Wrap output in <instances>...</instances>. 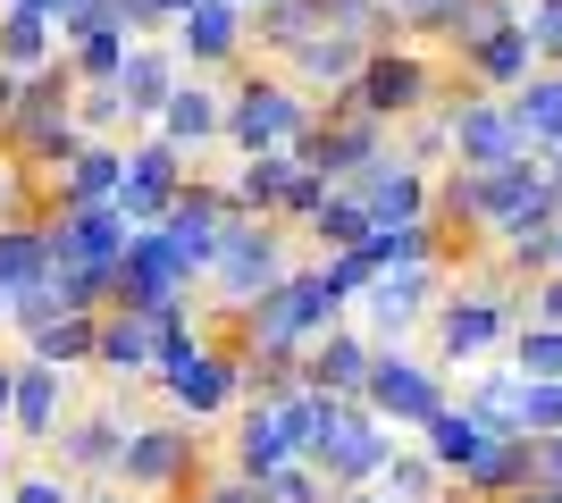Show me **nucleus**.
I'll return each mask as SVG.
<instances>
[{
    "label": "nucleus",
    "instance_id": "obj_10",
    "mask_svg": "<svg viewBox=\"0 0 562 503\" xmlns=\"http://www.w3.org/2000/svg\"><path fill=\"white\" fill-rule=\"evenodd\" d=\"M520 25H529V43H538V50H562V0H538Z\"/></svg>",
    "mask_w": 562,
    "mask_h": 503
},
{
    "label": "nucleus",
    "instance_id": "obj_2",
    "mask_svg": "<svg viewBox=\"0 0 562 503\" xmlns=\"http://www.w3.org/2000/svg\"><path fill=\"white\" fill-rule=\"evenodd\" d=\"M370 411H378V420H412V428H428V420L446 411V386L428 378L420 361H378V369H370Z\"/></svg>",
    "mask_w": 562,
    "mask_h": 503
},
{
    "label": "nucleus",
    "instance_id": "obj_12",
    "mask_svg": "<svg viewBox=\"0 0 562 503\" xmlns=\"http://www.w3.org/2000/svg\"><path fill=\"white\" fill-rule=\"evenodd\" d=\"M9 503H76V495H68V487H59V479H25L18 495H9Z\"/></svg>",
    "mask_w": 562,
    "mask_h": 503
},
{
    "label": "nucleus",
    "instance_id": "obj_3",
    "mask_svg": "<svg viewBox=\"0 0 562 503\" xmlns=\"http://www.w3.org/2000/svg\"><path fill=\"white\" fill-rule=\"evenodd\" d=\"M453 144H462V160H470V168H513L529 135H520L513 110H495V101H470L462 118H453Z\"/></svg>",
    "mask_w": 562,
    "mask_h": 503
},
{
    "label": "nucleus",
    "instance_id": "obj_11",
    "mask_svg": "<svg viewBox=\"0 0 562 503\" xmlns=\"http://www.w3.org/2000/svg\"><path fill=\"white\" fill-rule=\"evenodd\" d=\"M538 487L562 495V436H538Z\"/></svg>",
    "mask_w": 562,
    "mask_h": 503
},
{
    "label": "nucleus",
    "instance_id": "obj_6",
    "mask_svg": "<svg viewBox=\"0 0 562 503\" xmlns=\"http://www.w3.org/2000/svg\"><path fill=\"white\" fill-rule=\"evenodd\" d=\"M513 118H520V135H529V144H554V151H562V76H529V84H520V101H513Z\"/></svg>",
    "mask_w": 562,
    "mask_h": 503
},
{
    "label": "nucleus",
    "instance_id": "obj_8",
    "mask_svg": "<svg viewBox=\"0 0 562 503\" xmlns=\"http://www.w3.org/2000/svg\"><path fill=\"white\" fill-rule=\"evenodd\" d=\"M420 84H428V76L412 68V59H378V68H370V101H378V110H403V101H420Z\"/></svg>",
    "mask_w": 562,
    "mask_h": 503
},
{
    "label": "nucleus",
    "instance_id": "obj_1",
    "mask_svg": "<svg viewBox=\"0 0 562 503\" xmlns=\"http://www.w3.org/2000/svg\"><path fill=\"white\" fill-rule=\"evenodd\" d=\"M504 328H513V302L504 294H453L446 319H437V344H446V361H479L504 344Z\"/></svg>",
    "mask_w": 562,
    "mask_h": 503
},
{
    "label": "nucleus",
    "instance_id": "obj_13",
    "mask_svg": "<svg viewBox=\"0 0 562 503\" xmlns=\"http://www.w3.org/2000/svg\"><path fill=\"white\" fill-rule=\"evenodd\" d=\"M513 503H562V495H554V487H520Z\"/></svg>",
    "mask_w": 562,
    "mask_h": 503
},
{
    "label": "nucleus",
    "instance_id": "obj_5",
    "mask_svg": "<svg viewBox=\"0 0 562 503\" xmlns=\"http://www.w3.org/2000/svg\"><path fill=\"white\" fill-rule=\"evenodd\" d=\"M487 445H495V436L479 428V420H470V411H453V403L437 411V420H428V461H446L453 479H470V461L487 454Z\"/></svg>",
    "mask_w": 562,
    "mask_h": 503
},
{
    "label": "nucleus",
    "instance_id": "obj_4",
    "mask_svg": "<svg viewBox=\"0 0 562 503\" xmlns=\"http://www.w3.org/2000/svg\"><path fill=\"white\" fill-rule=\"evenodd\" d=\"M126 487H177V470H186V436H168V428H143L126 436Z\"/></svg>",
    "mask_w": 562,
    "mask_h": 503
},
{
    "label": "nucleus",
    "instance_id": "obj_14",
    "mask_svg": "<svg viewBox=\"0 0 562 503\" xmlns=\"http://www.w3.org/2000/svg\"><path fill=\"white\" fill-rule=\"evenodd\" d=\"M554 252H562V227H554Z\"/></svg>",
    "mask_w": 562,
    "mask_h": 503
},
{
    "label": "nucleus",
    "instance_id": "obj_9",
    "mask_svg": "<svg viewBox=\"0 0 562 503\" xmlns=\"http://www.w3.org/2000/svg\"><path fill=\"white\" fill-rule=\"evenodd\" d=\"M513 361H520V378H562V328H538V319H529V335L513 344Z\"/></svg>",
    "mask_w": 562,
    "mask_h": 503
},
{
    "label": "nucleus",
    "instance_id": "obj_7",
    "mask_svg": "<svg viewBox=\"0 0 562 503\" xmlns=\"http://www.w3.org/2000/svg\"><path fill=\"white\" fill-rule=\"evenodd\" d=\"M9 411H18L25 436H50V428H59V411H68V386L50 378V369H25V378H18V403H9Z\"/></svg>",
    "mask_w": 562,
    "mask_h": 503
}]
</instances>
